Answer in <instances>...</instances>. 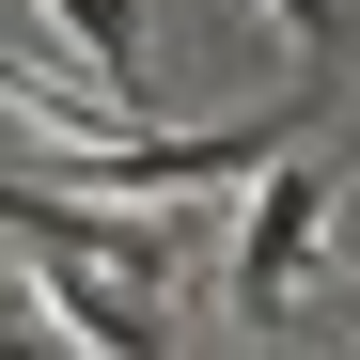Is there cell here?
Instances as JSON below:
<instances>
[{
    "label": "cell",
    "instance_id": "6da1fadb",
    "mask_svg": "<svg viewBox=\"0 0 360 360\" xmlns=\"http://www.w3.org/2000/svg\"><path fill=\"white\" fill-rule=\"evenodd\" d=\"M314 235H329V157H282L266 188H251V219H235V251H219V297L266 329L282 297H297V266H314Z\"/></svg>",
    "mask_w": 360,
    "mask_h": 360
},
{
    "label": "cell",
    "instance_id": "7a4b0ae2",
    "mask_svg": "<svg viewBox=\"0 0 360 360\" xmlns=\"http://www.w3.org/2000/svg\"><path fill=\"white\" fill-rule=\"evenodd\" d=\"M47 16H63V47L94 63V94L141 126V0H47Z\"/></svg>",
    "mask_w": 360,
    "mask_h": 360
},
{
    "label": "cell",
    "instance_id": "3957f363",
    "mask_svg": "<svg viewBox=\"0 0 360 360\" xmlns=\"http://www.w3.org/2000/svg\"><path fill=\"white\" fill-rule=\"evenodd\" d=\"M266 16H282L297 47H314V79H329V47H345V0H266Z\"/></svg>",
    "mask_w": 360,
    "mask_h": 360
},
{
    "label": "cell",
    "instance_id": "277c9868",
    "mask_svg": "<svg viewBox=\"0 0 360 360\" xmlns=\"http://www.w3.org/2000/svg\"><path fill=\"white\" fill-rule=\"evenodd\" d=\"M0 360H63V329H16V314H0Z\"/></svg>",
    "mask_w": 360,
    "mask_h": 360
}]
</instances>
